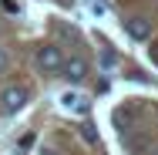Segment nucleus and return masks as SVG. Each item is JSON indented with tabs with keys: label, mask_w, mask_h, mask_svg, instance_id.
<instances>
[{
	"label": "nucleus",
	"mask_w": 158,
	"mask_h": 155,
	"mask_svg": "<svg viewBox=\"0 0 158 155\" xmlns=\"http://www.w3.org/2000/svg\"><path fill=\"white\" fill-rule=\"evenodd\" d=\"M24 105H27V88H24V84H10V88H3V94H0V108H3V111L14 115V111H20Z\"/></svg>",
	"instance_id": "nucleus-1"
},
{
	"label": "nucleus",
	"mask_w": 158,
	"mask_h": 155,
	"mask_svg": "<svg viewBox=\"0 0 158 155\" xmlns=\"http://www.w3.org/2000/svg\"><path fill=\"white\" fill-rule=\"evenodd\" d=\"M61 64H64V54L54 47V44H44V47L37 51V67H40V71L57 74V71H61Z\"/></svg>",
	"instance_id": "nucleus-2"
},
{
	"label": "nucleus",
	"mask_w": 158,
	"mask_h": 155,
	"mask_svg": "<svg viewBox=\"0 0 158 155\" xmlns=\"http://www.w3.org/2000/svg\"><path fill=\"white\" fill-rule=\"evenodd\" d=\"M125 34H128V37H135V41H148V37H152V24H148V17H141V14L125 17Z\"/></svg>",
	"instance_id": "nucleus-3"
},
{
	"label": "nucleus",
	"mask_w": 158,
	"mask_h": 155,
	"mask_svg": "<svg viewBox=\"0 0 158 155\" xmlns=\"http://www.w3.org/2000/svg\"><path fill=\"white\" fill-rule=\"evenodd\" d=\"M61 74H67V81H84L88 78V61L84 58H67V61L61 64Z\"/></svg>",
	"instance_id": "nucleus-4"
},
{
	"label": "nucleus",
	"mask_w": 158,
	"mask_h": 155,
	"mask_svg": "<svg viewBox=\"0 0 158 155\" xmlns=\"http://www.w3.org/2000/svg\"><path fill=\"white\" fill-rule=\"evenodd\" d=\"M61 105L67 108V111H77V115H84V111L91 108V101H88L84 94H77V91H67V94L61 98Z\"/></svg>",
	"instance_id": "nucleus-5"
},
{
	"label": "nucleus",
	"mask_w": 158,
	"mask_h": 155,
	"mask_svg": "<svg viewBox=\"0 0 158 155\" xmlns=\"http://www.w3.org/2000/svg\"><path fill=\"white\" fill-rule=\"evenodd\" d=\"M81 135H84L88 145H98V128H94L91 122H81Z\"/></svg>",
	"instance_id": "nucleus-6"
},
{
	"label": "nucleus",
	"mask_w": 158,
	"mask_h": 155,
	"mask_svg": "<svg viewBox=\"0 0 158 155\" xmlns=\"http://www.w3.org/2000/svg\"><path fill=\"white\" fill-rule=\"evenodd\" d=\"M10 67V54H7V47H0V74Z\"/></svg>",
	"instance_id": "nucleus-7"
},
{
	"label": "nucleus",
	"mask_w": 158,
	"mask_h": 155,
	"mask_svg": "<svg viewBox=\"0 0 158 155\" xmlns=\"http://www.w3.org/2000/svg\"><path fill=\"white\" fill-rule=\"evenodd\" d=\"M152 61L158 64V44H152Z\"/></svg>",
	"instance_id": "nucleus-8"
}]
</instances>
